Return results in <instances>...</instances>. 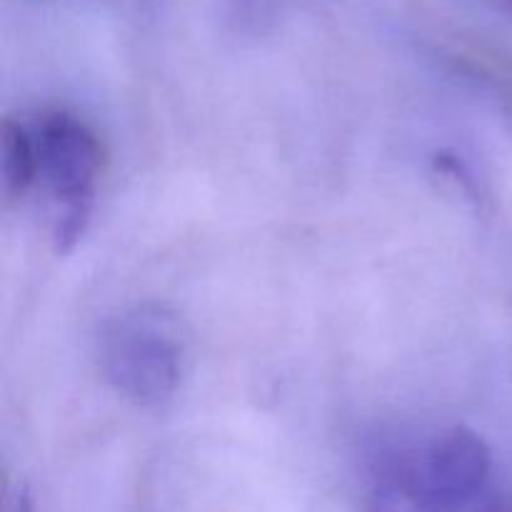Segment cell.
<instances>
[{
    "label": "cell",
    "instance_id": "2",
    "mask_svg": "<svg viewBox=\"0 0 512 512\" xmlns=\"http://www.w3.org/2000/svg\"><path fill=\"white\" fill-rule=\"evenodd\" d=\"M33 138L38 175L60 205L53 228L55 250L70 253L88 228L103 148L93 128L68 110L45 113Z\"/></svg>",
    "mask_w": 512,
    "mask_h": 512
},
{
    "label": "cell",
    "instance_id": "1",
    "mask_svg": "<svg viewBox=\"0 0 512 512\" xmlns=\"http://www.w3.org/2000/svg\"><path fill=\"white\" fill-rule=\"evenodd\" d=\"M98 355L100 370L115 393L140 408L163 405L183 380L180 318L165 305H135L105 325Z\"/></svg>",
    "mask_w": 512,
    "mask_h": 512
},
{
    "label": "cell",
    "instance_id": "4",
    "mask_svg": "<svg viewBox=\"0 0 512 512\" xmlns=\"http://www.w3.org/2000/svg\"><path fill=\"white\" fill-rule=\"evenodd\" d=\"M0 155H3V188L10 200L23 198L38 178V153L35 138L23 123L5 120L0 133Z\"/></svg>",
    "mask_w": 512,
    "mask_h": 512
},
{
    "label": "cell",
    "instance_id": "6",
    "mask_svg": "<svg viewBox=\"0 0 512 512\" xmlns=\"http://www.w3.org/2000/svg\"><path fill=\"white\" fill-rule=\"evenodd\" d=\"M483 5H488L490 10H495V13L505 15V18L512 20V0H480Z\"/></svg>",
    "mask_w": 512,
    "mask_h": 512
},
{
    "label": "cell",
    "instance_id": "3",
    "mask_svg": "<svg viewBox=\"0 0 512 512\" xmlns=\"http://www.w3.org/2000/svg\"><path fill=\"white\" fill-rule=\"evenodd\" d=\"M413 493L430 512H458L488 483L493 455L465 425L443 430L425 448L393 455Z\"/></svg>",
    "mask_w": 512,
    "mask_h": 512
},
{
    "label": "cell",
    "instance_id": "5",
    "mask_svg": "<svg viewBox=\"0 0 512 512\" xmlns=\"http://www.w3.org/2000/svg\"><path fill=\"white\" fill-rule=\"evenodd\" d=\"M3 512H33V500L25 485H18L13 490H5V508Z\"/></svg>",
    "mask_w": 512,
    "mask_h": 512
}]
</instances>
